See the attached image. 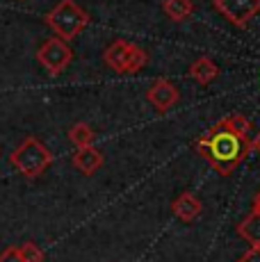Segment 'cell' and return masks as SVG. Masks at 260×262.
Wrapping results in <instances>:
<instances>
[{"mask_svg":"<svg viewBox=\"0 0 260 262\" xmlns=\"http://www.w3.org/2000/svg\"><path fill=\"white\" fill-rule=\"evenodd\" d=\"M251 139H244L235 135L224 125V121L214 123L208 133L197 139V150L203 160H208L219 176H231L240 164L247 160L251 150Z\"/></svg>","mask_w":260,"mask_h":262,"instance_id":"6da1fadb","label":"cell"},{"mask_svg":"<svg viewBox=\"0 0 260 262\" xmlns=\"http://www.w3.org/2000/svg\"><path fill=\"white\" fill-rule=\"evenodd\" d=\"M46 25L57 34L62 41H71L89 25V14L76 3V0H59L46 14Z\"/></svg>","mask_w":260,"mask_h":262,"instance_id":"7a4b0ae2","label":"cell"},{"mask_svg":"<svg viewBox=\"0 0 260 262\" xmlns=\"http://www.w3.org/2000/svg\"><path fill=\"white\" fill-rule=\"evenodd\" d=\"M9 162L26 178H39L53 164V153L37 137L30 135L9 153Z\"/></svg>","mask_w":260,"mask_h":262,"instance_id":"3957f363","label":"cell"},{"mask_svg":"<svg viewBox=\"0 0 260 262\" xmlns=\"http://www.w3.org/2000/svg\"><path fill=\"white\" fill-rule=\"evenodd\" d=\"M37 59L51 75H62L73 59V50L67 41L51 37L37 48Z\"/></svg>","mask_w":260,"mask_h":262,"instance_id":"277c9868","label":"cell"},{"mask_svg":"<svg viewBox=\"0 0 260 262\" xmlns=\"http://www.w3.org/2000/svg\"><path fill=\"white\" fill-rule=\"evenodd\" d=\"M214 9L237 28H247L260 14V0H212Z\"/></svg>","mask_w":260,"mask_h":262,"instance_id":"5b68a950","label":"cell"},{"mask_svg":"<svg viewBox=\"0 0 260 262\" xmlns=\"http://www.w3.org/2000/svg\"><path fill=\"white\" fill-rule=\"evenodd\" d=\"M146 98L151 100V105L156 110H160V112H169L178 103V89L169 80L162 78L151 84V89L146 92Z\"/></svg>","mask_w":260,"mask_h":262,"instance_id":"8992f818","label":"cell"},{"mask_svg":"<svg viewBox=\"0 0 260 262\" xmlns=\"http://www.w3.org/2000/svg\"><path fill=\"white\" fill-rule=\"evenodd\" d=\"M171 212L185 224H192L194 219H199V214L203 212V203L199 201V196H194L192 191H183L176 201L171 203Z\"/></svg>","mask_w":260,"mask_h":262,"instance_id":"52a82bcc","label":"cell"},{"mask_svg":"<svg viewBox=\"0 0 260 262\" xmlns=\"http://www.w3.org/2000/svg\"><path fill=\"white\" fill-rule=\"evenodd\" d=\"M73 167L82 176H94L103 167V153L96 146H87V148H78L73 153Z\"/></svg>","mask_w":260,"mask_h":262,"instance_id":"ba28073f","label":"cell"},{"mask_svg":"<svg viewBox=\"0 0 260 262\" xmlns=\"http://www.w3.org/2000/svg\"><path fill=\"white\" fill-rule=\"evenodd\" d=\"M128 46L130 41H123V39H117L112 41L103 53V59L112 71L117 73H126V62H128Z\"/></svg>","mask_w":260,"mask_h":262,"instance_id":"9c48e42d","label":"cell"},{"mask_svg":"<svg viewBox=\"0 0 260 262\" xmlns=\"http://www.w3.org/2000/svg\"><path fill=\"white\" fill-rule=\"evenodd\" d=\"M189 78L197 80L203 87H208L210 82H214V80L219 78V67L210 57H199L197 62L189 67Z\"/></svg>","mask_w":260,"mask_h":262,"instance_id":"30bf717a","label":"cell"},{"mask_svg":"<svg viewBox=\"0 0 260 262\" xmlns=\"http://www.w3.org/2000/svg\"><path fill=\"white\" fill-rule=\"evenodd\" d=\"M237 235L251 246H260V210H251L237 224Z\"/></svg>","mask_w":260,"mask_h":262,"instance_id":"8fae6325","label":"cell"},{"mask_svg":"<svg viewBox=\"0 0 260 262\" xmlns=\"http://www.w3.org/2000/svg\"><path fill=\"white\" fill-rule=\"evenodd\" d=\"M162 7H164V14H167L171 21H185V18H189L194 12L192 0H164Z\"/></svg>","mask_w":260,"mask_h":262,"instance_id":"7c38bea8","label":"cell"},{"mask_svg":"<svg viewBox=\"0 0 260 262\" xmlns=\"http://www.w3.org/2000/svg\"><path fill=\"white\" fill-rule=\"evenodd\" d=\"M94 130L89 128L87 123H73L71 128H69V139H71V144L76 146V148H87V146H94Z\"/></svg>","mask_w":260,"mask_h":262,"instance_id":"4fadbf2b","label":"cell"},{"mask_svg":"<svg viewBox=\"0 0 260 262\" xmlns=\"http://www.w3.org/2000/svg\"><path fill=\"white\" fill-rule=\"evenodd\" d=\"M148 64V53L137 43L128 46V62H126V73H139Z\"/></svg>","mask_w":260,"mask_h":262,"instance_id":"5bb4252c","label":"cell"},{"mask_svg":"<svg viewBox=\"0 0 260 262\" xmlns=\"http://www.w3.org/2000/svg\"><path fill=\"white\" fill-rule=\"evenodd\" d=\"M222 121H224V125H226L228 130H233L235 135L249 139V133H251V121L244 117V114H231V117H226Z\"/></svg>","mask_w":260,"mask_h":262,"instance_id":"9a60e30c","label":"cell"},{"mask_svg":"<svg viewBox=\"0 0 260 262\" xmlns=\"http://www.w3.org/2000/svg\"><path fill=\"white\" fill-rule=\"evenodd\" d=\"M18 253H21L23 262H44V251L34 242H23L18 246Z\"/></svg>","mask_w":260,"mask_h":262,"instance_id":"2e32d148","label":"cell"},{"mask_svg":"<svg viewBox=\"0 0 260 262\" xmlns=\"http://www.w3.org/2000/svg\"><path fill=\"white\" fill-rule=\"evenodd\" d=\"M0 262H23L21 253H18V246H7V249L0 253Z\"/></svg>","mask_w":260,"mask_h":262,"instance_id":"e0dca14e","label":"cell"},{"mask_svg":"<svg viewBox=\"0 0 260 262\" xmlns=\"http://www.w3.org/2000/svg\"><path fill=\"white\" fill-rule=\"evenodd\" d=\"M237 262H260V246H251L247 253L240 255Z\"/></svg>","mask_w":260,"mask_h":262,"instance_id":"ac0fdd59","label":"cell"},{"mask_svg":"<svg viewBox=\"0 0 260 262\" xmlns=\"http://www.w3.org/2000/svg\"><path fill=\"white\" fill-rule=\"evenodd\" d=\"M249 144H251V150H256V153H260V133H258L256 137H253Z\"/></svg>","mask_w":260,"mask_h":262,"instance_id":"d6986e66","label":"cell"},{"mask_svg":"<svg viewBox=\"0 0 260 262\" xmlns=\"http://www.w3.org/2000/svg\"><path fill=\"white\" fill-rule=\"evenodd\" d=\"M253 210H260V191L253 196Z\"/></svg>","mask_w":260,"mask_h":262,"instance_id":"ffe728a7","label":"cell"}]
</instances>
